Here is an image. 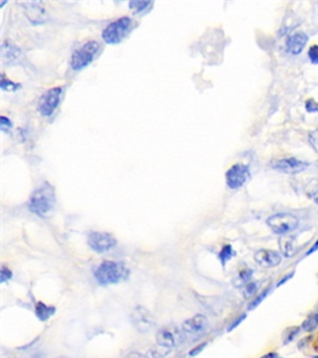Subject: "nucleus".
<instances>
[{
  "label": "nucleus",
  "mask_w": 318,
  "mask_h": 358,
  "mask_svg": "<svg viewBox=\"0 0 318 358\" xmlns=\"http://www.w3.org/2000/svg\"><path fill=\"white\" fill-rule=\"evenodd\" d=\"M93 274L99 284L110 285V284H117L126 280L130 275V271L122 262L103 261L94 268Z\"/></svg>",
  "instance_id": "1"
},
{
  "label": "nucleus",
  "mask_w": 318,
  "mask_h": 358,
  "mask_svg": "<svg viewBox=\"0 0 318 358\" xmlns=\"http://www.w3.org/2000/svg\"><path fill=\"white\" fill-rule=\"evenodd\" d=\"M55 205V192L50 184L39 187L29 199V209L39 217H45Z\"/></svg>",
  "instance_id": "2"
},
{
  "label": "nucleus",
  "mask_w": 318,
  "mask_h": 358,
  "mask_svg": "<svg viewBox=\"0 0 318 358\" xmlns=\"http://www.w3.org/2000/svg\"><path fill=\"white\" fill-rule=\"evenodd\" d=\"M132 29V20L127 17L120 18L104 28L102 38L107 44H118Z\"/></svg>",
  "instance_id": "3"
},
{
  "label": "nucleus",
  "mask_w": 318,
  "mask_h": 358,
  "mask_svg": "<svg viewBox=\"0 0 318 358\" xmlns=\"http://www.w3.org/2000/svg\"><path fill=\"white\" fill-rule=\"evenodd\" d=\"M99 50V44L97 41H87L80 49L73 52L71 57V67L75 71H80L90 65Z\"/></svg>",
  "instance_id": "4"
},
{
  "label": "nucleus",
  "mask_w": 318,
  "mask_h": 358,
  "mask_svg": "<svg viewBox=\"0 0 318 358\" xmlns=\"http://www.w3.org/2000/svg\"><path fill=\"white\" fill-rule=\"evenodd\" d=\"M184 335H185V333L183 332L182 327L179 328L178 326L174 325L164 326V327H162L158 332H157L156 341L158 346L170 349L183 343Z\"/></svg>",
  "instance_id": "5"
},
{
  "label": "nucleus",
  "mask_w": 318,
  "mask_h": 358,
  "mask_svg": "<svg viewBox=\"0 0 318 358\" xmlns=\"http://www.w3.org/2000/svg\"><path fill=\"white\" fill-rule=\"evenodd\" d=\"M267 225L272 229L273 233L285 234L291 233L298 226V218L295 217L290 213H280V214H275L267 219Z\"/></svg>",
  "instance_id": "6"
},
{
  "label": "nucleus",
  "mask_w": 318,
  "mask_h": 358,
  "mask_svg": "<svg viewBox=\"0 0 318 358\" xmlns=\"http://www.w3.org/2000/svg\"><path fill=\"white\" fill-rule=\"evenodd\" d=\"M131 320H132V323L136 330L142 333L148 332V331H151L152 328L156 326L154 316L152 315L146 307L142 306L136 307V309L133 310L132 315H131Z\"/></svg>",
  "instance_id": "7"
},
{
  "label": "nucleus",
  "mask_w": 318,
  "mask_h": 358,
  "mask_svg": "<svg viewBox=\"0 0 318 358\" xmlns=\"http://www.w3.org/2000/svg\"><path fill=\"white\" fill-rule=\"evenodd\" d=\"M64 87H54L41 96L38 110L43 116H51L56 107L59 106Z\"/></svg>",
  "instance_id": "8"
},
{
  "label": "nucleus",
  "mask_w": 318,
  "mask_h": 358,
  "mask_svg": "<svg viewBox=\"0 0 318 358\" xmlns=\"http://www.w3.org/2000/svg\"><path fill=\"white\" fill-rule=\"evenodd\" d=\"M250 179V170L244 164H235L227 172V184L230 189L241 188Z\"/></svg>",
  "instance_id": "9"
},
{
  "label": "nucleus",
  "mask_w": 318,
  "mask_h": 358,
  "mask_svg": "<svg viewBox=\"0 0 318 358\" xmlns=\"http://www.w3.org/2000/svg\"><path fill=\"white\" fill-rule=\"evenodd\" d=\"M115 236L109 233H102V231H94L88 236V245L93 251L96 252H106L116 246Z\"/></svg>",
  "instance_id": "10"
},
{
  "label": "nucleus",
  "mask_w": 318,
  "mask_h": 358,
  "mask_svg": "<svg viewBox=\"0 0 318 358\" xmlns=\"http://www.w3.org/2000/svg\"><path fill=\"white\" fill-rule=\"evenodd\" d=\"M272 168L280 170V172L288 173V174H296V173L303 172L308 168V163L303 160L296 159V158H285V159H278L271 163Z\"/></svg>",
  "instance_id": "11"
},
{
  "label": "nucleus",
  "mask_w": 318,
  "mask_h": 358,
  "mask_svg": "<svg viewBox=\"0 0 318 358\" xmlns=\"http://www.w3.org/2000/svg\"><path fill=\"white\" fill-rule=\"evenodd\" d=\"M209 326L206 316L195 315L193 317L184 321L182 325V330L185 335H196V333L204 332Z\"/></svg>",
  "instance_id": "12"
},
{
  "label": "nucleus",
  "mask_w": 318,
  "mask_h": 358,
  "mask_svg": "<svg viewBox=\"0 0 318 358\" xmlns=\"http://www.w3.org/2000/svg\"><path fill=\"white\" fill-rule=\"evenodd\" d=\"M255 261L262 267H273L277 266L281 262V256L277 251L267 249H261L255 254Z\"/></svg>",
  "instance_id": "13"
},
{
  "label": "nucleus",
  "mask_w": 318,
  "mask_h": 358,
  "mask_svg": "<svg viewBox=\"0 0 318 358\" xmlns=\"http://www.w3.org/2000/svg\"><path fill=\"white\" fill-rule=\"evenodd\" d=\"M20 7H23L24 12L28 15L30 22L40 24L45 22V10L43 9L41 3H20Z\"/></svg>",
  "instance_id": "14"
},
{
  "label": "nucleus",
  "mask_w": 318,
  "mask_h": 358,
  "mask_svg": "<svg viewBox=\"0 0 318 358\" xmlns=\"http://www.w3.org/2000/svg\"><path fill=\"white\" fill-rule=\"evenodd\" d=\"M307 40H308V38H307L306 34L301 33V31H297V33L292 34V35H290L287 38L286 49H287V51L290 52V54L298 55L299 52L303 50V47L306 46Z\"/></svg>",
  "instance_id": "15"
},
{
  "label": "nucleus",
  "mask_w": 318,
  "mask_h": 358,
  "mask_svg": "<svg viewBox=\"0 0 318 358\" xmlns=\"http://www.w3.org/2000/svg\"><path fill=\"white\" fill-rule=\"evenodd\" d=\"M55 307L54 306H49V305H45L44 302H38L35 306V313L38 316L39 320L41 321H47L52 315H54Z\"/></svg>",
  "instance_id": "16"
},
{
  "label": "nucleus",
  "mask_w": 318,
  "mask_h": 358,
  "mask_svg": "<svg viewBox=\"0 0 318 358\" xmlns=\"http://www.w3.org/2000/svg\"><path fill=\"white\" fill-rule=\"evenodd\" d=\"M318 326V313H314V315H311L309 317H307L306 320L302 323V330L306 331V332H311L313 331Z\"/></svg>",
  "instance_id": "17"
},
{
  "label": "nucleus",
  "mask_w": 318,
  "mask_h": 358,
  "mask_svg": "<svg viewBox=\"0 0 318 358\" xmlns=\"http://www.w3.org/2000/svg\"><path fill=\"white\" fill-rule=\"evenodd\" d=\"M168 353H169V348H165V347L158 346L157 348L149 349L146 354L148 358H164Z\"/></svg>",
  "instance_id": "18"
},
{
  "label": "nucleus",
  "mask_w": 318,
  "mask_h": 358,
  "mask_svg": "<svg viewBox=\"0 0 318 358\" xmlns=\"http://www.w3.org/2000/svg\"><path fill=\"white\" fill-rule=\"evenodd\" d=\"M148 7H151V2H142V0H135V2L130 3V8L135 13H142L147 9Z\"/></svg>",
  "instance_id": "19"
},
{
  "label": "nucleus",
  "mask_w": 318,
  "mask_h": 358,
  "mask_svg": "<svg viewBox=\"0 0 318 358\" xmlns=\"http://www.w3.org/2000/svg\"><path fill=\"white\" fill-rule=\"evenodd\" d=\"M281 246H282V251L286 256H291L293 255V244H292V238L286 239L285 241H281Z\"/></svg>",
  "instance_id": "20"
},
{
  "label": "nucleus",
  "mask_w": 318,
  "mask_h": 358,
  "mask_svg": "<svg viewBox=\"0 0 318 358\" xmlns=\"http://www.w3.org/2000/svg\"><path fill=\"white\" fill-rule=\"evenodd\" d=\"M251 275H252V271L251 270L243 271V273H241L240 275H239L238 281H235V285L236 286H241V285H244V284H249Z\"/></svg>",
  "instance_id": "21"
},
{
  "label": "nucleus",
  "mask_w": 318,
  "mask_h": 358,
  "mask_svg": "<svg viewBox=\"0 0 318 358\" xmlns=\"http://www.w3.org/2000/svg\"><path fill=\"white\" fill-rule=\"evenodd\" d=\"M233 255L234 252H233V249H231V246H225L219 255V259L223 261V265H224L228 260H230V257L233 256Z\"/></svg>",
  "instance_id": "22"
},
{
  "label": "nucleus",
  "mask_w": 318,
  "mask_h": 358,
  "mask_svg": "<svg viewBox=\"0 0 318 358\" xmlns=\"http://www.w3.org/2000/svg\"><path fill=\"white\" fill-rule=\"evenodd\" d=\"M2 88L4 89V91H15L17 88H19V85L18 83L12 82L10 80H7V78H3L2 80Z\"/></svg>",
  "instance_id": "23"
},
{
  "label": "nucleus",
  "mask_w": 318,
  "mask_h": 358,
  "mask_svg": "<svg viewBox=\"0 0 318 358\" xmlns=\"http://www.w3.org/2000/svg\"><path fill=\"white\" fill-rule=\"evenodd\" d=\"M308 57L313 64H318V45H313L308 50Z\"/></svg>",
  "instance_id": "24"
},
{
  "label": "nucleus",
  "mask_w": 318,
  "mask_h": 358,
  "mask_svg": "<svg viewBox=\"0 0 318 358\" xmlns=\"http://www.w3.org/2000/svg\"><path fill=\"white\" fill-rule=\"evenodd\" d=\"M257 290V284L256 283H249L248 285H246L245 289V296L246 297H250L251 295H254L255 292Z\"/></svg>",
  "instance_id": "25"
},
{
  "label": "nucleus",
  "mask_w": 318,
  "mask_h": 358,
  "mask_svg": "<svg viewBox=\"0 0 318 358\" xmlns=\"http://www.w3.org/2000/svg\"><path fill=\"white\" fill-rule=\"evenodd\" d=\"M309 142H311L312 147L316 149V152H318V130L309 134Z\"/></svg>",
  "instance_id": "26"
},
{
  "label": "nucleus",
  "mask_w": 318,
  "mask_h": 358,
  "mask_svg": "<svg viewBox=\"0 0 318 358\" xmlns=\"http://www.w3.org/2000/svg\"><path fill=\"white\" fill-rule=\"evenodd\" d=\"M267 292H269V290L264 291V292H262V294H261V295H260V296H259V297H256V300H254V301H252V302H251V304H250V306H249V310H252V309H255V307H256V306H257V305H259V304H260V302H261V301H262V300H264V299H265V296H266V295H267Z\"/></svg>",
  "instance_id": "27"
},
{
  "label": "nucleus",
  "mask_w": 318,
  "mask_h": 358,
  "mask_svg": "<svg viewBox=\"0 0 318 358\" xmlns=\"http://www.w3.org/2000/svg\"><path fill=\"white\" fill-rule=\"evenodd\" d=\"M12 276H13V274L9 268L5 267V266L2 268V283H5V281L10 280V279H12Z\"/></svg>",
  "instance_id": "28"
},
{
  "label": "nucleus",
  "mask_w": 318,
  "mask_h": 358,
  "mask_svg": "<svg viewBox=\"0 0 318 358\" xmlns=\"http://www.w3.org/2000/svg\"><path fill=\"white\" fill-rule=\"evenodd\" d=\"M0 127H2L3 131L10 130L12 128V122L7 117H2L0 118Z\"/></svg>",
  "instance_id": "29"
},
{
  "label": "nucleus",
  "mask_w": 318,
  "mask_h": 358,
  "mask_svg": "<svg viewBox=\"0 0 318 358\" xmlns=\"http://www.w3.org/2000/svg\"><path fill=\"white\" fill-rule=\"evenodd\" d=\"M204 347H206V343H205V342H204V343L199 344V346H196V347H195V348H194V349H191V351H190V352H189V356H190V357H194V356H196V354H198V353H199V352H201V351H203V349H204Z\"/></svg>",
  "instance_id": "30"
},
{
  "label": "nucleus",
  "mask_w": 318,
  "mask_h": 358,
  "mask_svg": "<svg viewBox=\"0 0 318 358\" xmlns=\"http://www.w3.org/2000/svg\"><path fill=\"white\" fill-rule=\"evenodd\" d=\"M306 107H307V110H308L309 112H312V111H318V104H316V102H314L313 100H309V101L307 102Z\"/></svg>",
  "instance_id": "31"
},
{
  "label": "nucleus",
  "mask_w": 318,
  "mask_h": 358,
  "mask_svg": "<svg viewBox=\"0 0 318 358\" xmlns=\"http://www.w3.org/2000/svg\"><path fill=\"white\" fill-rule=\"evenodd\" d=\"M287 331H288V332H290V333H288V336L286 337V341H285V342H290L291 339H292V337L295 336L297 332H298V327H291V328H288Z\"/></svg>",
  "instance_id": "32"
},
{
  "label": "nucleus",
  "mask_w": 318,
  "mask_h": 358,
  "mask_svg": "<svg viewBox=\"0 0 318 358\" xmlns=\"http://www.w3.org/2000/svg\"><path fill=\"white\" fill-rule=\"evenodd\" d=\"M123 358H148V357H147V354L138 353V352H131V353L126 354Z\"/></svg>",
  "instance_id": "33"
},
{
  "label": "nucleus",
  "mask_w": 318,
  "mask_h": 358,
  "mask_svg": "<svg viewBox=\"0 0 318 358\" xmlns=\"http://www.w3.org/2000/svg\"><path fill=\"white\" fill-rule=\"evenodd\" d=\"M309 197H311L312 201H313L314 203H317V204H318V184L316 187H314L313 189H312V192H311V194H309Z\"/></svg>",
  "instance_id": "34"
},
{
  "label": "nucleus",
  "mask_w": 318,
  "mask_h": 358,
  "mask_svg": "<svg viewBox=\"0 0 318 358\" xmlns=\"http://www.w3.org/2000/svg\"><path fill=\"white\" fill-rule=\"evenodd\" d=\"M261 358H281L280 356H278L277 353H273V352H271V353H267V354H265V356H262Z\"/></svg>",
  "instance_id": "35"
},
{
  "label": "nucleus",
  "mask_w": 318,
  "mask_h": 358,
  "mask_svg": "<svg viewBox=\"0 0 318 358\" xmlns=\"http://www.w3.org/2000/svg\"><path fill=\"white\" fill-rule=\"evenodd\" d=\"M318 249V241H317V243H316V245H314V246H312V249L311 250H309V251L308 252H307V254H312V252H313V251H316V250Z\"/></svg>",
  "instance_id": "36"
},
{
  "label": "nucleus",
  "mask_w": 318,
  "mask_h": 358,
  "mask_svg": "<svg viewBox=\"0 0 318 358\" xmlns=\"http://www.w3.org/2000/svg\"><path fill=\"white\" fill-rule=\"evenodd\" d=\"M317 358H318V357H317Z\"/></svg>",
  "instance_id": "37"
}]
</instances>
